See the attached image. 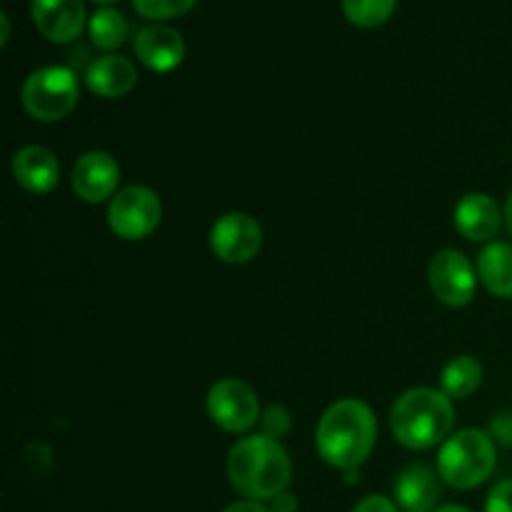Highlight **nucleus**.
<instances>
[{
    "label": "nucleus",
    "instance_id": "obj_10",
    "mask_svg": "<svg viewBox=\"0 0 512 512\" xmlns=\"http://www.w3.org/2000/svg\"><path fill=\"white\" fill-rule=\"evenodd\" d=\"M73 190L83 203L98 205L113 200L120 190V165L105 150H90L73 165Z\"/></svg>",
    "mask_w": 512,
    "mask_h": 512
},
{
    "label": "nucleus",
    "instance_id": "obj_17",
    "mask_svg": "<svg viewBox=\"0 0 512 512\" xmlns=\"http://www.w3.org/2000/svg\"><path fill=\"white\" fill-rule=\"evenodd\" d=\"M478 280L495 298H512V245L493 243L485 245L478 255Z\"/></svg>",
    "mask_w": 512,
    "mask_h": 512
},
{
    "label": "nucleus",
    "instance_id": "obj_24",
    "mask_svg": "<svg viewBox=\"0 0 512 512\" xmlns=\"http://www.w3.org/2000/svg\"><path fill=\"white\" fill-rule=\"evenodd\" d=\"M353 512H398V503L385 498V495H368V498L355 505Z\"/></svg>",
    "mask_w": 512,
    "mask_h": 512
},
{
    "label": "nucleus",
    "instance_id": "obj_16",
    "mask_svg": "<svg viewBox=\"0 0 512 512\" xmlns=\"http://www.w3.org/2000/svg\"><path fill=\"white\" fill-rule=\"evenodd\" d=\"M440 500V475L428 465H408L395 480V503L405 512H433Z\"/></svg>",
    "mask_w": 512,
    "mask_h": 512
},
{
    "label": "nucleus",
    "instance_id": "obj_29",
    "mask_svg": "<svg viewBox=\"0 0 512 512\" xmlns=\"http://www.w3.org/2000/svg\"><path fill=\"white\" fill-rule=\"evenodd\" d=\"M0 23H3V40H0V43L3 45H8V40H10V20H8V13H0Z\"/></svg>",
    "mask_w": 512,
    "mask_h": 512
},
{
    "label": "nucleus",
    "instance_id": "obj_30",
    "mask_svg": "<svg viewBox=\"0 0 512 512\" xmlns=\"http://www.w3.org/2000/svg\"><path fill=\"white\" fill-rule=\"evenodd\" d=\"M433 512H470V510L460 508V505H443V508H435Z\"/></svg>",
    "mask_w": 512,
    "mask_h": 512
},
{
    "label": "nucleus",
    "instance_id": "obj_4",
    "mask_svg": "<svg viewBox=\"0 0 512 512\" xmlns=\"http://www.w3.org/2000/svg\"><path fill=\"white\" fill-rule=\"evenodd\" d=\"M498 465L495 438L485 430L465 428L450 435L438 453V475L455 490H473L493 475Z\"/></svg>",
    "mask_w": 512,
    "mask_h": 512
},
{
    "label": "nucleus",
    "instance_id": "obj_15",
    "mask_svg": "<svg viewBox=\"0 0 512 512\" xmlns=\"http://www.w3.org/2000/svg\"><path fill=\"white\" fill-rule=\"evenodd\" d=\"M138 83V70H135L133 60L123 58V55H100L85 70V85L90 93L100 95V98H123Z\"/></svg>",
    "mask_w": 512,
    "mask_h": 512
},
{
    "label": "nucleus",
    "instance_id": "obj_23",
    "mask_svg": "<svg viewBox=\"0 0 512 512\" xmlns=\"http://www.w3.org/2000/svg\"><path fill=\"white\" fill-rule=\"evenodd\" d=\"M485 512H512V480H500L485 500Z\"/></svg>",
    "mask_w": 512,
    "mask_h": 512
},
{
    "label": "nucleus",
    "instance_id": "obj_2",
    "mask_svg": "<svg viewBox=\"0 0 512 512\" xmlns=\"http://www.w3.org/2000/svg\"><path fill=\"white\" fill-rule=\"evenodd\" d=\"M228 478L233 488L248 500H275L288 493L293 463L280 440L268 435H250L238 440L228 453Z\"/></svg>",
    "mask_w": 512,
    "mask_h": 512
},
{
    "label": "nucleus",
    "instance_id": "obj_26",
    "mask_svg": "<svg viewBox=\"0 0 512 512\" xmlns=\"http://www.w3.org/2000/svg\"><path fill=\"white\" fill-rule=\"evenodd\" d=\"M223 512H273L268 505L258 503V500H240V503L228 505Z\"/></svg>",
    "mask_w": 512,
    "mask_h": 512
},
{
    "label": "nucleus",
    "instance_id": "obj_22",
    "mask_svg": "<svg viewBox=\"0 0 512 512\" xmlns=\"http://www.w3.org/2000/svg\"><path fill=\"white\" fill-rule=\"evenodd\" d=\"M290 413L283 408V405H270L268 410H263V418H260V428H263V435L268 438L280 440L290 433Z\"/></svg>",
    "mask_w": 512,
    "mask_h": 512
},
{
    "label": "nucleus",
    "instance_id": "obj_18",
    "mask_svg": "<svg viewBox=\"0 0 512 512\" xmlns=\"http://www.w3.org/2000/svg\"><path fill=\"white\" fill-rule=\"evenodd\" d=\"M483 365L473 355H455L440 370V390L450 400H465L483 385Z\"/></svg>",
    "mask_w": 512,
    "mask_h": 512
},
{
    "label": "nucleus",
    "instance_id": "obj_1",
    "mask_svg": "<svg viewBox=\"0 0 512 512\" xmlns=\"http://www.w3.org/2000/svg\"><path fill=\"white\" fill-rule=\"evenodd\" d=\"M378 440V420L363 400L345 398L330 405L315 428V448L333 468L358 470L370 458Z\"/></svg>",
    "mask_w": 512,
    "mask_h": 512
},
{
    "label": "nucleus",
    "instance_id": "obj_21",
    "mask_svg": "<svg viewBox=\"0 0 512 512\" xmlns=\"http://www.w3.org/2000/svg\"><path fill=\"white\" fill-rule=\"evenodd\" d=\"M198 0H133V8L148 20H170L188 13Z\"/></svg>",
    "mask_w": 512,
    "mask_h": 512
},
{
    "label": "nucleus",
    "instance_id": "obj_8",
    "mask_svg": "<svg viewBox=\"0 0 512 512\" xmlns=\"http://www.w3.org/2000/svg\"><path fill=\"white\" fill-rule=\"evenodd\" d=\"M430 288L448 308H465L478 290V268L460 250L445 248L430 260Z\"/></svg>",
    "mask_w": 512,
    "mask_h": 512
},
{
    "label": "nucleus",
    "instance_id": "obj_27",
    "mask_svg": "<svg viewBox=\"0 0 512 512\" xmlns=\"http://www.w3.org/2000/svg\"><path fill=\"white\" fill-rule=\"evenodd\" d=\"M270 510L273 512H295L298 510V500H295V495H290V493H283V495H278V498L275 500H270Z\"/></svg>",
    "mask_w": 512,
    "mask_h": 512
},
{
    "label": "nucleus",
    "instance_id": "obj_3",
    "mask_svg": "<svg viewBox=\"0 0 512 512\" xmlns=\"http://www.w3.org/2000/svg\"><path fill=\"white\" fill-rule=\"evenodd\" d=\"M455 423L453 400L435 388H413L395 400L390 430L410 450H428L450 438Z\"/></svg>",
    "mask_w": 512,
    "mask_h": 512
},
{
    "label": "nucleus",
    "instance_id": "obj_7",
    "mask_svg": "<svg viewBox=\"0 0 512 512\" xmlns=\"http://www.w3.org/2000/svg\"><path fill=\"white\" fill-rule=\"evenodd\" d=\"M208 415L220 430L225 433H248L250 428L260 423L263 413H260V400L255 390L248 383L238 378L218 380L213 388L208 390Z\"/></svg>",
    "mask_w": 512,
    "mask_h": 512
},
{
    "label": "nucleus",
    "instance_id": "obj_12",
    "mask_svg": "<svg viewBox=\"0 0 512 512\" xmlns=\"http://www.w3.org/2000/svg\"><path fill=\"white\" fill-rule=\"evenodd\" d=\"M455 228L473 243H493L505 223V213L488 193H468L455 205Z\"/></svg>",
    "mask_w": 512,
    "mask_h": 512
},
{
    "label": "nucleus",
    "instance_id": "obj_13",
    "mask_svg": "<svg viewBox=\"0 0 512 512\" xmlns=\"http://www.w3.org/2000/svg\"><path fill=\"white\" fill-rule=\"evenodd\" d=\"M33 23L50 43H73L85 28L83 0H33Z\"/></svg>",
    "mask_w": 512,
    "mask_h": 512
},
{
    "label": "nucleus",
    "instance_id": "obj_9",
    "mask_svg": "<svg viewBox=\"0 0 512 512\" xmlns=\"http://www.w3.org/2000/svg\"><path fill=\"white\" fill-rule=\"evenodd\" d=\"M263 248V228L248 213H225L210 228V250L230 265L250 263Z\"/></svg>",
    "mask_w": 512,
    "mask_h": 512
},
{
    "label": "nucleus",
    "instance_id": "obj_31",
    "mask_svg": "<svg viewBox=\"0 0 512 512\" xmlns=\"http://www.w3.org/2000/svg\"><path fill=\"white\" fill-rule=\"evenodd\" d=\"M95 3H103V5H110V3H115V0H95Z\"/></svg>",
    "mask_w": 512,
    "mask_h": 512
},
{
    "label": "nucleus",
    "instance_id": "obj_19",
    "mask_svg": "<svg viewBox=\"0 0 512 512\" xmlns=\"http://www.w3.org/2000/svg\"><path fill=\"white\" fill-rule=\"evenodd\" d=\"M90 40L100 50H115L128 40V20L115 8H98L90 18Z\"/></svg>",
    "mask_w": 512,
    "mask_h": 512
},
{
    "label": "nucleus",
    "instance_id": "obj_20",
    "mask_svg": "<svg viewBox=\"0 0 512 512\" xmlns=\"http://www.w3.org/2000/svg\"><path fill=\"white\" fill-rule=\"evenodd\" d=\"M398 8V0H343V13L358 28H380Z\"/></svg>",
    "mask_w": 512,
    "mask_h": 512
},
{
    "label": "nucleus",
    "instance_id": "obj_5",
    "mask_svg": "<svg viewBox=\"0 0 512 512\" xmlns=\"http://www.w3.org/2000/svg\"><path fill=\"white\" fill-rule=\"evenodd\" d=\"M25 113L38 123L68 118L80 100L78 75L65 65H43L25 78L20 90Z\"/></svg>",
    "mask_w": 512,
    "mask_h": 512
},
{
    "label": "nucleus",
    "instance_id": "obj_28",
    "mask_svg": "<svg viewBox=\"0 0 512 512\" xmlns=\"http://www.w3.org/2000/svg\"><path fill=\"white\" fill-rule=\"evenodd\" d=\"M503 213H505V228H508V233L512 235V190H510L508 200H505V208H503Z\"/></svg>",
    "mask_w": 512,
    "mask_h": 512
},
{
    "label": "nucleus",
    "instance_id": "obj_14",
    "mask_svg": "<svg viewBox=\"0 0 512 512\" xmlns=\"http://www.w3.org/2000/svg\"><path fill=\"white\" fill-rule=\"evenodd\" d=\"M13 178L33 195H48L60 183V160L45 145H25L13 155Z\"/></svg>",
    "mask_w": 512,
    "mask_h": 512
},
{
    "label": "nucleus",
    "instance_id": "obj_25",
    "mask_svg": "<svg viewBox=\"0 0 512 512\" xmlns=\"http://www.w3.org/2000/svg\"><path fill=\"white\" fill-rule=\"evenodd\" d=\"M490 435H493L495 440H500V443L512 445V415H495L493 425H490Z\"/></svg>",
    "mask_w": 512,
    "mask_h": 512
},
{
    "label": "nucleus",
    "instance_id": "obj_6",
    "mask_svg": "<svg viewBox=\"0 0 512 512\" xmlns=\"http://www.w3.org/2000/svg\"><path fill=\"white\" fill-rule=\"evenodd\" d=\"M163 220V203L148 185H128L115 193L108 205V225L118 238L143 240L158 230Z\"/></svg>",
    "mask_w": 512,
    "mask_h": 512
},
{
    "label": "nucleus",
    "instance_id": "obj_11",
    "mask_svg": "<svg viewBox=\"0 0 512 512\" xmlns=\"http://www.w3.org/2000/svg\"><path fill=\"white\" fill-rule=\"evenodd\" d=\"M135 55L153 73H170L185 60V40L170 25L150 23L135 35Z\"/></svg>",
    "mask_w": 512,
    "mask_h": 512
}]
</instances>
